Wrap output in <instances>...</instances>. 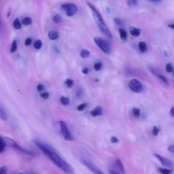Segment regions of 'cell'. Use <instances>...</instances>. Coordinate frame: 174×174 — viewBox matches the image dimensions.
<instances>
[{"instance_id":"6da1fadb","label":"cell","mask_w":174,"mask_h":174,"mask_svg":"<svg viewBox=\"0 0 174 174\" xmlns=\"http://www.w3.org/2000/svg\"><path fill=\"white\" fill-rule=\"evenodd\" d=\"M34 142L45 155L64 173L68 174L74 173V169L72 166L61 157L57 151L49 144L38 140H34Z\"/></svg>"},{"instance_id":"7a4b0ae2","label":"cell","mask_w":174,"mask_h":174,"mask_svg":"<svg viewBox=\"0 0 174 174\" xmlns=\"http://www.w3.org/2000/svg\"><path fill=\"white\" fill-rule=\"evenodd\" d=\"M86 3L92 10V14L96 23L103 34L111 39H113L112 33L104 22L101 15L96 8L89 2L86 1Z\"/></svg>"},{"instance_id":"3957f363","label":"cell","mask_w":174,"mask_h":174,"mask_svg":"<svg viewBox=\"0 0 174 174\" xmlns=\"http://www.w3.org/2000/svg\"><path fill=\"white\" fill-rule=\"evenodd\" d=\"M94 41L100 49L104 53L109 55L111 53V48L109 44L105 40L99 37L94 38Z\"/></svg>"},{"instance_id":"277c9868","label":"cell","mask_w":174,"mask_h":174,"mask_svg":"<svg viewBox=\"0 0 174 174\" xmlns=\"http://www.w3.org/2000/svg\"><path fill=\"white\" fill-rule=\"evenodd\" d=\"M68 16H72L75 15L78 11V8L76 5L73 3H66L61 6Z\"/></svg>"},{"instance_id":"5b68a950","label":"cell","mask_w":174,"mask_h":174,"mask_svg":"<svg viewBox=\"0 0 174 174\" xmlns=\"http://www.w3.org/2000/svg\"><path fill=\"white\" fill-rule=\"evenodd\" d=\"M130 89L135 93H140L143 90V86L142 83L138 80L133 79L129 83Z\"/></svg>"},{"instance_id":"8992f818","label":"cell","mask_w":174,"mask_h":174,"mask_svg":"<svg viewBox=\"0 0 174 174\" xmlns=\"http://www.w3.org/2000/svg\"><path fill=\"white\" fill-rule=\"evenodd\" d=\"M60 126L62 133L64 139L67 141H72L74 140L72 134L68 127L67 123L63 121H60Z\"/></svg>"},{"instance_id":"52a82bcc","label":"cell","mask_w":174,"mask_h":174,"mask_svg":"<svg viewBox=\"0 0 174 174\" xmlns=\"http://www.w3.org/2000/svg\"><path fill=\"white\" fill-rule=\"evenodd\" d=\"M81 161L85 166L94 173L97 174L103 173L98 167L88 160L82 159L81 160Z\"/></svg>"},{"instance_id":"ba28073f","label":"cell","mask_w":174,"mask_h":174,"mask_svg":"<svg viewBox=\"0 0 174 174\" xmlns=\"http://www.w3.org/2000/svg\"><path fill=\"white\" fill-rule=\"evenodd\" d=\"M154 154L163 166L170 168H173V163L171 160L166 158L163 157L159 154Z\"/></svg>"},{"instance_id":"9c48e42d","label":"cell","mask_w":174,"mask_h":174,"mask_svg":"<svg viewBox=\"0 0 174 174\" xmlns=\"http://www.w3.org/2000/svg\"><path fill=\"white\" fill-rule=\"evenodd\" d=\"M15 149H17V150L20 151V152L28 155L30 156H36L37 155V154L34 151L27 150L23 148L20 145H19L18 144H17V145H16L15 147L14 148Z\"/></svg>"},{"instance_id":"30bf717a","label":"cell","mask_w":174,"mask_h":174,"mask_svg":"<svg viewBox=\"0 0 174 174\" xmlns=\"http://www.w3.org/2000/svg\"><path fill=\"white\" fill-rule=\"evenodd\" d=\"M3 138L6 146L14 148L15 146L17 144L14 140L7 137H3Z\"/></svg>"},{"instance_id":"8fae6325","label":"cell","mask_w":174,"mask_h":174,"mask_svg":"<svg viewBox=\"0 0 174 174\" xmlns=\"http://www.w3.org/2000/svg\"><path fill=\"white\" fill-rule=\"evenodd\" d=\"M102 114V109L100 106H97L90 112V114L93 117L101 116Z\"/></svg>"},{"instance_id":"7c38bea8","label":"cell","mask_w":174,"mask_h":174,"mask_svg":"<svg viewBox=\"0 0 174 174\" xmlns=\"http://www.w3.org/2000/svg\"><path fill=\"white\" fill-rule=\"evenodd\" d=\"M129 32L131 35L135 37L139 36L140 34V30L134 27H130Z\"/></svg>"},{"instance_id":"4fadbf2b","label":"cell","mask_w":174,"mask_h":174,"mask_svg":"<svg viewBox=\"0 0 174 174\" xmlns=\"http://www.w3.org/2000/svg\"><path fill=\"white\" fill-rule=\"evenodd\" d=\"M151 72L153 74L157 76V77L159 78L160 80H161V81H162L163 82H164L167 85H168L169 82L168 80L162 74H158L156 72H155L154 70H153V69H151Z\"/></svg>"},{"instance_id":"5bb4252c","label":"cell","mask_w":174,"mask_h":174,"mask_svg":"<svg viewBox=\"0 0 174 174\" xmlns=\"http://www.w3.org/2000/svg\"><path fill=\"white\" fill-rule=\"evenodd\" d=\"M48 37L52 40H56L58 37L59 34L57 31L54 30L50 31L48 32Z\"/></svg>"},{"instance_id":"9a60e30c","label":"cell","mask_w":174,"mask_h":174,"mask_svg":"<svg viewBox=\"0 0 174 174\" xmlns=\"http://www.w3.org/2000/svg\"><path fill=\"white\" fill-rule=\"evenodd\" d=\"M120 38L122 40L126 41L127 39V34L126 30L123 28H120L119 30Z\"/></svg>"},{"instance_id":"2e32d148","label":"cell","mask_w":174,"mask_h":174,"mask_svg":"<svg viewBox=\"0 0 174 174\" xmlns=\"http://www.w3.org/2000/svg\"><path fill=\"white\" fill-rule=\"evenodd\" d=\"M138 47L141 52L145 53L147 50V46L146 43L144 42H140L138 44Z\"/></svg>"},{"instance_id":"e0dca14e","label":"cell","mask_w":174,"mask_h":174,"mask_svg":"<svg viewBox=\"0 0 174 174\" xmlns=\"http://www.w3.org/2000/svg\"><path fill=\"white\" fill-rule=\"evenodd\" d=\"M6 147L5 144L4 139L3 137L0 135V153H2L5 150Z\"/></svg>"},{"instance_id":"ac0fdd59","label":"cell","mask_w":174,"mask_h":174,"mask_svg":"<svg viewBox=\"0 0 174 174\" xmlns=\"http://www.w3.org/2000/svg\"><path fill=\"white\" fill-rule=\"evenodd\" d=\"M0 118L4 121H6L8 119L7 116L6 112L1 105H0Z\"/></svg>"},{"instance_id":"d6986e66","label":"cell","mask_w":174,"mask_h":174,"mask_svg":"<svg viewBox=\"0 0 174 174\" xmlns=\"http://www.w3.org/2000/svg\"><path fill=\"white\" fill-rule=\"evenodd\" d=\"M116 166L117 167L118 169L121 171V173H125V171L124 167H123L122 163L120 160L118 159L116 160Z\"/></svg>"},{"instance_id":"ffe728a7","label":"cell","mask_w":174,"mask_h":174,"mask_svg":"<svg viewBox=\"0 0 174 174\" xmlns=\"http://www.w3.org/2000/svg\"><path fill=\"white\" fill-rule=\"evenodd\" d=\"M22 23L25 26L30 25L32 23V20L30 17H26L24 18L22 21Z\"/></svg>"},{"instance_id":"44dd1931","label":"cell","mask_w":174,"mask_h":174,"mask_svg":"<svg viewBox=\"0 0 174 174\" xmlns=\"http://www.w3.org/2000/svg\"><path fill=\"white\" fill-rule=\"evenodd\" d=\"M90 54V52L86 49H83L80 53V56L83 58H86L89 56Z\"/></svg>"},{"instance_id":"7402d4cb","label":"cell","mask_w":174,"mask_h":174,"mask_svg":"<svg viewBox=\"0 0 174 174\" xmlns=\"http://www.w3.org/2000/svg\"><path fill=\"white\" fill-rule=\"evenodd\" d=\"M60 101L61 103L64 105H69L70 103V100L67 97L64 96L61 97Z\"/></svg>"},{"instance_id":"603a6c76","label":"cell","mask_w":174,"mask_h":174,"mask_svg":"<svg viewBox=\"0 0 174 174\" xmlns=\"http://www.w3.org/2000/svg\"><path fill=\"white\" fill-rule=\"evenodd\" d=\"M13 26L16 29H20L21 28V24L18 18L15 19L13 22Z\"/></svg>"},{"instance_id":"cb8c5ba5","label":"cell","mask_w":174,"mask_h":174,"mask_svg":"<svg viewBox=\"0 0 174 174\" xmlns=\"http://www.w3.org/2000/svg\"><path fill=\"white\" fill-rule=\"evenodd\" d=\"M17 48V42L16 40H14L12 43V46L10 49L11 53H14L16 51Z\"/></svg>"},{"instance_id":"d4e9b609","label":"cell","mask_w":174,"mask_h":174,"mask_svg":"<svg viewBox=\"0 0 174 174\" xmlns=\"http://www.w3.org/2000/svg\"><path fill=\"white\" fill-rule=\"evenodd\" d=\"M53 20L55 23L58 24L61 22L62 18L60 15L57 14L54 16Z\"/></svg>"},{"instance_id":"484cf974","label":"cell","mask_w":174,"mask_h":174,"mask_svg":"<svg viewBox=\"0 0 174 174\" xmlns=\"http://www.w3.org/2000/svg\"><path fill=\"white\" fill-rule=\"evenodd\" d=\"M65 84L67 85L68 88H72L74 85V81L72 80L71 79H67L65 82Z\"/></svg>"},{"instance_id":"4316f807","label":"cell","mask_w":174,"mask_h":174,"mask_svg":"<svg viewBox=\"0 0 174 174\" xmlns=\"http://www.w3.org/2000/svg\"><path fill=\"white\" fill-rule=\"evenodd\" d=\"M42 45V41L40 40H38L35 42L34 47L36 49H39L41 48Z\"/></svg>"},{"instance_id":"83f0119b","label":"cell","mask_w":174,"mask_h":174,"mask_svg":"<svg viewBox=\"0 0 174 174\" xmlns=\"http://www.w3.org/2000/svg\"><path fill=\"white\" fill-rule=\"evenodd\" d=\"M160 173L163 174H170L173 173V170L170 169H166L161 168H159Z\"/></svg>"},{"instance_id":"f1b7e54d","label":"cell","mask_w":174,"mask_h":174,"mask_svg":"<svg viewBox=\"0 0 174 174\" xmlns=\"http://www.w3.org/2000/svg\"><path fill=\"white\" fill-rule=\"evenodd\" d=\"M87 106H88V104L86 103H84L80 104V105L78 106L76 109L78 111H82L86 108Z\"/></svg>"},{"instance_id":"f546056e","label":"cell","mask_w":174,"mask_h":174,"mask_svg":"<svg viewBox=\"0 0 174 174\" xmlns=\"http://www.w3.org/2000/svg\"><path fill=\"white\" fill-rule=\"evenodd\" d=\"M102 64L101 62H99L96 63L94 66V69L96 71H98L101 69Z\"/></svg>"},{"instance_id":"4dcf8cb0","label":"cell","mask_w":174,"mask_h":174,"mask_svg":"<svg viewBox=\"0 0 174 174\" xmlns=\"http://www.w3.org/2000/svg\"><path fill=\"white\" fill-rule=\"evenodd\" d=\"M133 112L134 115L135 117H138L140 116V109L134 108L133 109Z\"/></svg>"},{"instance_id":"1f68e13d","label":"cell","mask_w":174,"mask_h":174,"mask_svg":"<svg viewBox=\"0 0 174 174\" xmlns=\"http://www.w3.org/2000/svg\"><path fill=\"white\" fill-rule=\"evenodd\" d=\"M173 66L170 63H168L166 66V71L169 73H171L173 71Z\"/></svg>"},{"instance_id":"d6a6232c","label":"cell","mask_w":174,"mask_h":174,"mask_svg":"<svg viewBox=\"0 0 174 174\" xmlns=\"http://www.w3.org/2000/svg\"><path fill=\"white\" fill-rule=\"evenodd\" d=\"M127 1L129 6H136L137 5V0H127Z\"/></svg>"},{"instance_id":"836d02e7","label":"cell","mask_w":174,"mask_h":174,"mask_svg":"<svg viewBox=\"0 0 174 174\" xmlns=\"http://www.w3.org/2000/svg\"><path fill=\"white\" fill-rule=\"evenodd\" d=\"M114 20L115 23L118 26H123V21L119 18H114Z\"/></svg>"},{"instance_id":"e575fe53","label":"cell","mask_w":174,"mask_h":174,"mask_svg":"<svg viewBox=\"0 0 174 174\" xmlns=\"http://www.w3.org/2000/svg\"><path fill=\"white\" fill-rule=\"evenodd\" d=\"M160 129L157 127L154 126V128H153V129L152 130V133L153 134L154 136H156L159 134V132L160 131Z\"/></svg>"},{"instance_id":"d590c367","label":"cell","mask_w":174,"mask_h":174,"mask_svg":"<svg viewBox=\"0 0 174 174\" xmlns=\"http://www.w3.org/2000/svg\"><path fill=\"white\" fill-rule=\"evenodd\" d=\"M8 168L6 166H3L0 168V174H5L7 173Z\"/></svg>"},{"instance_id":"8d00e7d4","label":"cell","mask_w":174,"mask_h":174,"mask_svg":"<svg viewBox=\"0 0 174 174\" xmlns=\"http://www.w3.org/2000/svg\"><path fill=\"white\" fill-rule=\"evenodd\" d=\"M83 94V90L81 88H79L76 92V96L77 98L80 97Z\"/></svg>"},{"instance_id":"74e56055","label":"cell","mask_w":174,"mask_h":174,"mask_svg":"<svg viewBox=\"0 0 174 174\" xmlns=\"http://www.w3.org/2000/svg\"><path fill=\"white\" fill-rule=\"evenodd\" d=\"M40 96L42 98L44 99H46L49 97V94L48 93H44L41 94Z\"/></svg>"},{"instance_id":"f35d334b","label":"cell","mask_w":174,"mask_h":174,"mask_svg":"<svg viewBox=\"0 0 174 174\" xmlns=\"http://www.w3.org/2000/svg\"><path fill=\"white\" fill-rule=\"evenodd\" d=\"M32 42V40L30 38H27L26 39L25 41V45L26 46H29L30 45Z\"/></svg>"},{"instance_id":"ab89813d","label":"cell","mask_w":174,"mask_h":174,"mask_svg":"<svg viewBox=\"0 0 174 174\" xmlns=\"http://www.w3.org/2000/svg\"><path fill=\"white\" fill-rule=\"evenodd\" d=\"M111 141L112 143H117L119 142V140L115 137L113 136L111 137Z\"/></svg>"},{"instance_id":"60d3db41","label":"cell","mask_w":174,"mask_h":174,"mask_svg":"<svg viewBox=\"0 0 174 174\" xmlns=\"http://www.w3.org/2000/svg\"><path fill=\"white\" fill-rule=\"evenodd\" d=\"M44 88V86L43 85L39 84L37 86V89L38 92H40L42 91Z\"/></svg>"},{"instance_id":"b9f144b4","label":"cell","mask_w":174,"mask_h":174,"mask_svg":"<svg viewBox=\"0 0 174 174\" xmlns=\"http://www.w3.org/2000/svg\"><path fill=\"white\" fill-rule=\"evenodd\" d=\"M168 149L169 151L170 152L174 154V145H171L169 146L168 148Z\"/></svg>"},{"instance_id":"7bdbcfd3","label":"cell","mask_w":174,"mask_h":174,"mask_svg":"<svg viewBox=\"0 0 174 174\" xmlns=\"http://www.w3.org/2000/svg\"><path fill=\"white\" fill-rule=\"evenodd\" d=\"M82 72L85 74H88L89 72V69L88 68H85L83 69L82 70Z\"/></svg>"},{"instance_id":"ee69618b","label":"cell","mask_w":174,"mask_h":174,"mask_svg":"<svg viewBox=\"0 0 174 174\" xmlns=\"http://www.w3.org/2000/svg\"><path fill=\"white\" fill-rule=\"evenodd\" d=\"M174 107H172L170 109V115L171 117H174Z\"/></svg>"},{"instance_id":"f6af8a7d","label":"cell","mask_w":174,"mask_h":174,"mask_svg":"<svg viewBox=\"0 0 174 174\" xmlns=\"http://www.w3.org/2000/svg\"><path fill=\"white\" fill-rule=\"evenodd\" d=\"M168 27L170 28L173 29L174 28V24H169L168 25Z\"/></svg>"},{"instance_id":"bcb514c9","label":"cell","mask_w":174,"mask_h":174,"mask_svg":"<svg viewBox=\"0 0 174 174\" xmlns=\"http://www.w3.org/2000/svg\"><path fill=\"white\" fill-rule=\"evenodd\" d=\"M109 173L110 174H114L118 173H116L115 171H113L112 170H109Z\"/></svg>"},{"instance_id":"7dc6e473","label":"cell","mask_w":174,"mask_h":174,"mask_svg":"<svg viewBox=\"0 0 174 174\" xmlns=\"http://www.w3.org/2000/svg\"><path fill=\"white\" fill-rule=\"evenodd\" d=\"M2 30V25L1 16H0V31Z\"/></svg>"},{"instance_id":"c3c4849f","label":"cell","mask_w":174,"mask_h":174,"mask_svg":"<svg viewBox=\"0 0 174 174\" xmlns=\"http://www.w3.org/2000/svg\"><path fill=\"white\" fill-rule=\"evenodd\" d=\"M149 1H161V0H149Z\"/></svg>"}]
</instances>
